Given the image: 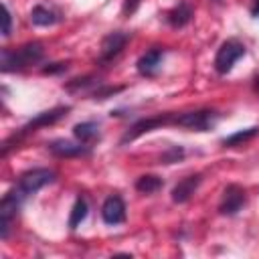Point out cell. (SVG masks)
<instances>
[{"label": "cell", "mask_w": 259, "mask_h": 259, "mask_svg": "<svg viewBox=\"0 0 259 259\" xmlns=\"http://www.w3.org/2000/svg\"><path fill=\"white\" fill-rule=\"evenodd\" d=\"M45 61V47L42 42L38 40H32V42H26L18 49H8L4 47L0 51V67L4 73H10V71H20V69H26V67H32V65H38Z\"/></svg>", "instance_id": "cell-1"}, {"label": "cell", "mask_w": 259, "mask_h": 259, "mask_svg": "<svg viewBox=\"0 0 259 259\" xmlns=\"http://www.w3.org/2000/svg\"><path fill=\"white\" fill-rule=\"evenodd\" d=\"M69 111H71V105H57V107H51V109H47V111H40V113L34 115L30 121H26L16 134H12L8 140H4V144H2V156H8L12 144H18L22 138H26L28 134H34V132L40 130V127H47V125L57 123V121L63 119Z\"/></svg>", "instance_id": "cell-2"}, {"label": "cell", "mask_w": 259, "mask_h": 259, "mask_svg": "<svg viewBox=\"0 0 259 259\" xmlns=\"http://www.w3.org/2000/svg\"><path fill=\"white\" fill-rule=\"evenodd\" d=\"M55 178H57V174L51 168H30V170H26L18 176V182H16L14 190L26 200L28 196L36 194L40 188L53 184Z\"/></svg>", "instance_id": "cell-3"}, {"label": "cell", "mask_w": 259, "mask_h": 259, "mask_svg": "<svg viewBox=\"0 0 259 259\" xmlns=\"http://www.w3.org/2000/svg\"><path fill=\"white\" fill-rule=\"evenodd\" d=\"M217 119H219V111L214 109H194V111L174 113L172 125L190 130V132H208L214 127Z\"/></svg>", "instance_id": "cell-4"}, {"label": "cell", "mask_w": 259, "mask_h": 259, "mask_svg": "<svg viewBox=\"0 0 259 259\" xmlns=\"http://www.w3.org/2000/svg\"><path fill=\"white\" fill-rule=\"evenodd\" d=\"M243 55H245V45H243L241 40H237V38L225 40V42L219 47L217 55H214V69H217V73H219V75H227V73L233 69V65H235Z\"/></svg>", "instance_id": "cell-5"}, {"label": "cell", "mask_w": 259, "mask_h": 259, "mask_svg": "<svg viewBox=\"0 0 259 259\" xmlns=\"http://www.w3.org/2000/svg\"><path fill=\"white\" fill-rule=\"evenodd\" d=\"M172 117L174 113H160V115H152V117H144V119H138L134 125L127 127V132L121 136L119 144L125 146L127 142H134L136 138H140L142 134H148L156 127H162V125H172Z\"/></svg>", "instance_id": "cell-6"}, {"label": "cell", "mask_w": 259, "mask_h": 259, "mask_svg": "<svg viewBox=\"0 0 259 259\" xmlns=\"http://www.w3.org/2000/svg\"><path fill=\"white\" fill-rule=\"evenodd\" d=\"M130 40V34L123 32V30H113L109 34L103 36L101 40V47H99V57H97V63L99 65H107L111 63L113 59H117L121 55V51L125 49Z\"/></svg>", "instance_id": "cell-7"}, {"label": "cell", "mask_w": 259, "mask_h": 259, "mask_svg": "<svg viewBox=\"0 0 259 259\" xmlns=\"http://www.w3.org/2000/svg\"><path fill=\"white\" fill-rule=\"evenodd\" d=\"M247 202V192L243 186L239 184H229L223 192V200L219 204V212L221 214H227V217H233L237 214Z\"/></svg>", "instance_id": "cell-8"}, {"label": "cell", "mask_w": 259, "mask_h": 259, "mask_svg": "<svg viewBox=\"0 0 259 259\" xmlns=\"http://www.w3.org/2000/svg\"><path fill=\"white\" fill-rule=\"evenodd\" d=\"M47 150L57 156V158H81V156H89L91 154V146H85L81 142H69V140H53L47 144Z\"/></svg>", "instance_id": "cell-9"}, {"label": "cell", "mask_w": 259, "mask_h": 259, "mask_svg": "<svg viewBox=\"0 0 259 259\" xmlns=\"http://www.w3.org/2000/svg\"><path fill=\"white\" fill-rule=\"evenodd\" d=\"M101 219L105 225L115 227L125 221V202L119 194H111L101 204Z\"/></svg>", "instance_id": "cell-10"}, {"label": "cell", "mask_w": 259, "mask_h": 259, "mask_svg": "<svg viewBox=\"0 0 259 259\" xmlns=\"http://www.w3.org/2000/svg\"><path fill=\"white\" fill-rule=\"evenodd\" d=\"M164 53H166L164 47H154V49L146 51V53L138 59V63H136L138 73L144 75V77H154V75L160 71V67H162Z\"/></svg>", "instance_id": "cell-11"}, {"label": "cell", "mask_w": 259, "mask_h": 259, "mask_svg": "<svg viewBox=\"0 0 259 259\" xmlns=\"http://www.w3.org/2000/svg\"><path fill=\"white\" fill-rule=\"evenodd\" d=\"M192 14H194V10H192V6H190V2L188 0H178V4L176 6H172L168 12H166V22L172 26V28H182V26H186L190 20H192Z\"/></svg>", "instance_id": "cell-12"}, {"label": "cell", "mask_w": 259, "mask_h": 259, "mask_svg": "<svg viewBox=\"0 0 259 259\" xmlns=\"http://www.w3.org/2000/svg\"><path fill=\"white\" fill-rule=\"evenodd\" d=\"M200 182H202V174H190V176L182 178V180L172 188V200L178 202V204L186 202V200L196 192V188L200 186Z\"/></svg>", "instance_id": "cell-13"}, {"label": "cell", "mask_w": 259, "mask_h": 259, "mask_svg": "<svg viewBox=\"0 0 259 259\" xmlns=\"http://www.w3.org/2000/svg\"><path fill=\"white\" fill-rule=\"evenodd\" d=\"M61 20H63V16L57 10H53V8L45 6V4H36L30 10V22L34 26H53V24H57Z\"/></svg>", "instance_id": "cell-14"}, {"label": "cell", "mask_w": 259, "mask_h": 259, "mask_svg": "<svg viewBox=\"0 0 259 259\" xmlns=\"http://www.w3.org/2000/svg\"><path fill=\"white\" fill-rule=\"evenodd\" d=\"M73 136L77 138V142L91 146L93 142L99 140V123L97 121H81L73 127Z\"/></svg>", "instance_id": "cell-15"}, {"label": "cell", "mask_w": 259, "mask_h": 259, "mask_svg": "<svg viewBox=\"0 0 259 259\" xmlns=\"http://www.w3.org/2000/svg\"><path fill=\"white\" fill-rule=\"evenodd\" d=\"M255 136H259V125H251V127L239 130V132H235V134H231V136L223 138V142H221V144H223L225 148H235V146H241V144H245V142L253 140Z\"/></svg>", "instance_id": "cell-16"}, {"label": "cell", "mask_w": 259, "mask_h": 259, "mask_svg": "<svg viewBox=\"0 0 259 259\" xmlns=\"http://www.w3.org/2000/svg\"><path fill=\"white\" fill-rule=\"evenodd\" d=\"M162 186H164V180L160 176H154V174H144L136 180V190L142 194H154Z\"/></svg>", "instance_id": "cell-17"}, {"label": "cell", "mask_w": 259, "mask_h": 259, "mask_svg": "<svg viewBox=\"0 0 259 259\" xmlns=\"http://www.w3.org/2000/svg\"><path fill=\"white\" fill-rule=\"evenodd\" d=\"M87 212H89V206H87L85 196H77V200H75V204L71 208V214H69V223H67L69 229H77L85 221Z\"/></svg>", "instance_id": "cell-18"}, {"label": "cell", "mask_w": 259, "mask_h": 259, "mask_svg": "<svg viewBox=\"0 0 259 259\" xmlns=\"http://www.w3.org/2000/svg\"><path fill=\"white\" fill-rule=\"evenodd\" d=\"M97 81L93 75H85V77H77V79H71L69 83H65V89L71 91V93H77L81 89H87V87H93Z\"/></svg>", "instance_id": "cell-19"}, {"label": "cell", "mask_w": 259, "mask_h": 259, "mask_svg": "<svg viewBox=\"0 0 259 259\" xmlns=\"http://www.w3.org/2000/svg\"><path fill=\"white\" fill-rule=\"evenodd\" d=\"M182 158H184V148L182 146H170L166 152H162L160 164H174V162H178Z\"/></svg>", "instance_id": "cell-20"}, {"label": "cell", "mask_w": 259, "mask_h": 259, "mask_svg": "<svg viewBox=\"0 0 259 259\" xmlns=\"http://www.w3.org/2000/svg\"><path fill=\"white\" fill-rule=\"evenodd\" d=\"M119 91H123V87H97L91 93V97L93 99H107V97H111V95H115Z\"/></svg>", "instance_id": "cell-21"}, {"label": "cell", "mask_w": 259, "mask_h": 259, "mask_svg": "<svg viewBox=\"0 0 259 259\" xmlns=\"http://www.w3.org/2000/svg\"><path fill=\"white\" fill-rule=\"evenodd\" d=\"M4 26H2V36H10V32H12V14H10V10H8V6L4 4Z\"/></svg>", "instance_id": "cell-22"}, {"label": "cell", "mask_w": 259, "mask_h": 259, "mask_svg": "<svg viewBox=\"0 0 259 259\" xmlns=\"http://www.w3.org/2000/svg\"><path fill=\"white\" fill-rule=\"evenodd\" d=\"M140 2H142V0H123V8H121V14H123L125 18H127V16H132V14L138 10Z\"/></svg>", "instance_id": "cell-23"}, {"label": "cell", "mask_w": 259, "mask_h": 259, "mask_svg": "<svg viewBox=\"0 0 259 259\" xmlns=\"http://www.w3.org/2000/svg\"><path fill=\"white\" fill-rule=\"evenodd\" d=\"M67 67H69V63H51L49 67L42 69V73H47V75H55V73L67 71Z\"/></svg>", "instance_id": "cell-24"}, {"label": "cell", "mask_w": 259, "mask_h": 259, "mask_svg": "<svg viewBox=\"0 0 259 259\" xmlns=\"http://www.w3.org/2000/svg\"><path fill=\"white\" fill-rule=\"evenodd\" d=\"M251 14L255 18H259V0H253V8H251Z\"/></svg>", "instance_id": "cell-25"}, {"label": "cell", "mask_w": 259, "mask_h": 259, "mask_svg": "<svg viewBox=\"0 0 259 259\" xmlns=\"http://www.w3.org/2000/svg\"><path fill=\"white\" fill-rule=\"evenodd\" d=\"M253 87H255V91H257V93H259V75H257V77H255V83H253Z\"/></svg>", "instance_id": "cell-26"}]
</instances>
